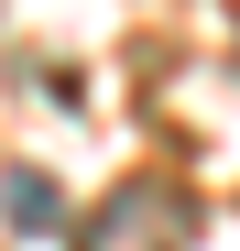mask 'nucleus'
<instances>
[{
	"label": "nucleus",
	"instance_id": "1",
	"mask_svg": "<svg viewBox=\"0 0 240 251\" xmlns=\"http://www.w3.org/2000/svg\"><path fill=\"white\" fill-rule=\"evenodd\" d=\"M186 240H196V197L175 175H120L76 219V251H186Z\"/></svg>",
	"mask_w": 240,
	"mask_h": 251
}]
</instances>
